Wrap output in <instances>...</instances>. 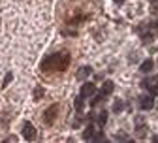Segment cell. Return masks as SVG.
I'll return each mask as SVG.
<instances>
[{
    "instance_id": "1",
    "label": "cell",
    "mask_w": 158,
    "mask_h": 143,
    "mask_svg": "<svg viewBox=\"0 0 158 143\" xmlns=\"http://www.w3.org/2000/svg\"><path fill=\"white\" fill-rule=\"evenodd\" d=\"M72 62V57L68 51H60V53H53L47 55L42 62H40V72L44 74H51V72H66L68 66Z\"/></svg>"
},
{
    "instance_id": "2",
    "label": "cell",
    "mask_w": 158,
    "mask_h": 143,
    "mask_svg": "<svg viewBox=\"0 0 158 143\" xmlns=\"http://www.w3.org/2000/svg\"><path fill=\"white\" fill-rule=\"evenodd\" d=\"M56 117H58V104H51L45 111H44V122L47 126H51L53 122L56 120Z\"/></svg>"
},
{
    "instance_id": "3",
    "label": "cell",
    "mask_w": 158,
    "mask_h": 143,
    "mask_svg": "<svg viewBox=\"0 0 158 143\" xmlns=\"http://www.w3.org/2000/svg\"><path fill=\"white\" fill-rule=\"evenodd\" d=\"M36 136H38V132H36V128H34L32 122H28V120L23 122V137H25L27 141H34Z\"/></svg>"
},
{
    "instance_id": "4",
    "label": "cell",
    "mask_w": 158,
    "mask_h": 143,
    "mask_svg": "<svg viewBox=\"0 0 158 143\" xmlns=\"http://www.w3.org/2000/svg\"><path fill=\"white\" fill-rule=\"evenodd\" d=\"M141 87L143 89H149V92L152 96H156L158 94V77H154V79H143L141 81Z\"/></svg>"
},
{
    "instance_id": "5",
    "label": "cell",
    "mask_w": 158,
    "mask_h": 143,
    "mask_svg": "<svg viewBox=\"0 0 158 143\" xmlns=\"http://www.w3.org/2000/svg\"><path fill=\"white\" fill-rule=\"evenodd\" d=\"M139 107H141L143 111H149V109L154 107V98H152L151 92H149L147 96H141V98H139Z\"/></svg>"
},
{
    "instance_id": "6",
    "label": "cell",
    "mask_w": 158,
    "mask_h": 143,
    "mask_svg": "<svg viewBox=\"0 0 158 143\" xmlns=\"http://www.w3.org/2000/svg\"><path fill=\"white\" fill-rule=\"evenodd\" d=\"M94 92H96V85H94V83H89V81H87L85 85H81V90H79V94H81L83 98H89V96H92Z\"/></svg>"
},
{
    "instance_id": "7",
    "label": "cell",
    "mask_w": 158,
    "mask_h": 143,
    "mask_svg": "<svg viewBox=\"0 0 158 143\" xmlns=\"http://www.w3.org/2000/svg\"><path fill=\"white\" fill-rule=\"evenodd\" d=\"M90 74H92V68H90V66H83L81 70L77 72V79H79V81H85Z\"/></svg>"
},
{
    "instance_id": "8",
    "label": "cell",
    "mask_w": 158,
    "mask_h": 143,
    "mask_svg": "<svg viewBox=\"0 0 158 143\" xmlns=\"http://www.w3.org/2000/svg\"><path fill=\"white\" fill-rule=\"evenodd\" d=\"M113 89H115V83H113V81H106V83L102 85V90H100V92H102L104 96H109V94L113 92Z\"/></svg>"
},
{
    "instance_id": "9",
    "label": "cell",
    "mask_w": 158,
    "mask_h": 143,
    "mask_svg": "<svg viewBox=\"0 0 158 143\" xmlns=\"http://www.w3.org/2000/svg\"><path fill=\"white\" fill-rule=\"evenodd\" d=\"M94 132H96V128H94V124L90 122V124H87V128L83 130V139H92V136H94Z\"/></svg>"
},
{
    "instance_id": "10",
    "label": "cell",
    "mask_w": 158,
    "mask_h": 143,
    "mask_svg": "<svg viewBox=\"0 0 158 143\" xmlns=\"http://www.w3.org/2000/svg\"><path fill=\"white\" fill-rule=\"evenodd\" d=\"M152 66H154V62L151 58H147V60H143L141 62V66H139V72H143V74H149L151 70H152Z\"/></svg>"
},
{
    "instance_id": "11",
    "label": "cell",
    "mask_w": 158,
    "mask_h": 143,
    "mask_svg": "<svg viewBox=\"0 0 158 143\" xmlns=\"http://www.w3.org/2000/svg\"><path fill=\"white\" fill-rule=\"evenodd\" d=\"M96 122H98V126H104L106 122H107V111H102V113H96V119H94Z\"/></svg>"
},
{
    "instance_id": "12",
    "label": "cell",
    "mask_w": 158,
    "mask_h": 143,
    "mask_svg": "<svg viewBox=\"0 0 158 143\" xmlns=\"http://www.w3.org/2000/svg\"><path fill=\"white\" fill-rule=\"evenodd\" d=\"M44 94H45L44 87H42V85H38V87L34 89V96H32V98H34V102H40V100H42V96H44Z\"/></svg>"
},
{
    "instance_id": "13",
    "label": "cell",
    "mask_w": 158,
    "mask_h": 143,
    "mask_svg": "<svg viewBox=\"0 0 158 143\" xmlns=\"http://www.w3.org/2000/svg\"><path fill=\"white\" fill-rule=\"evenodd\" d=\"M83 100H85V98H83L81 94L75 98V109H77V111H83V106H85V102H83Z\"/></svg>"
},
{
    "instance_id": "14",
    "label": "cell",
    "mask_w": 158,
    "mask_h": 143,
    "mask_svg": "<svg viewBox=\"0 0 158 143\" xmlns=\"http://www.w3.org/2000/svg\"><path fill=\"white\" fill-rule=\"evenodd\" d=\"M104 139H106V136H104V130H96L90 141H104Z\"/></svg>"
},
{
    "instance_id": "15",
    "label": "cell",
    "mask_w": 158,
    "mask_h": 143,
    "mask_svg": "<svg viewBox=\"0 0 158 143\" xmlns=\"http://www.w3.org/2000/svg\"><path fill=\"white\" fill-rule=\"evenodd\" d=\"M104 98H106V96H104L102 92H100V94H96V96H94V98L90 100V106H98V104H100V102H104Z\"/></svg>"
},
{
    "instance_id": "16",
    "label": "cell",
    "mask_w": 158,
    "mask_h": 143,
    "mask_svg": "<svg viewBox=\"0 0 158 143\" xmlns=\"http://www.w3.org/2000/svg\"><path fill=\"white\" fill-rule=\"evenodd\" d=\"M123 109H124V104H123L121 100H117L115 104H113V111H115V113H121Z\"/></svg>"
},
{
    "instance_id": "17",
    "label": "cell",
    "mask_w": 158,
    "mask_h": 143,
    "mask_svg": "<svg viewBox=\"0 0 158 143\" xmlns=\"http://www.w3.org/2000/svg\"><path fill=\"white\" fill-rule=\"evenodd\" d=\"M141 42H143V44H151V42H152V34H151V32H143V34H141Z\"/></svg>"
},
{
    "instance_id": "18",
    "label": "cell",
    "mask_w": 158,
    "mask_h": 143,
    "mask_svg": "<svg viewBox=\"0 0 158 143\" xmlns=\"http://www.w3.org/2000/svg\"><path fill=\"white\" fill-rule=\"evenodd\" d=\"M11 79H13V74H11V72H8V74H6V77H4V81H2V89H6V87L10 85V81H11Z\"/></svg>"
},
{
    "instance_id": "19",
    "label": "cell",
    "mask_w": 158,
    "mask_h": 143,
    "mask_svg": "<svg viewBox=\"0 0 158 143\" xmlns=\"http://www.w3.org/2000/svg\"><path fill=\"white\" fill-rule=\"evenodd\" d=\"M151 11H152V13H158V0H154V2H152V6H151Z\"/></svg>"
},
{
    "instance_id": "20",
    "label": "cell",
    "mask_w": 158,
    "mask_h": 143,
    "mask_svg": "<svg viewBox=\"0 0 158 143\" xmlns=\"http://www.w3.org/2000/svg\"><path fill=\"white\" fill-rule=\"evenodd\" d=\"M4 141H17V137H15V136H8Z\"/></svg>"
},
{
    "instance_id": "21",
    "label": "cell",
    "mask_w": 158,
    "mask_h": 143,
    "mask_svg": "<svg viewBox=\"0 0 158 143\" xmlns=\"http://www.w3.org/2000/svg\"><path fill=\"white\" fill-rule=\"evenodd\" d=\"M117 139H128V136H126V134H118Z\"/></svg>"
},
{
    "instance_id": "22",
    "label": "cell",
    "mask_w": 158,
    "mask_h": 143,
    "mask_svg": "<svg viewBox=\"0 0 158 143\" xmlns=\"http://www.w3.org/2000/svg\"><path fill=\"white\" fill-rule=\"evenodd\" d=\"M151 27H154V28H158V21H154V23H152Z\"/></svg>"
},
{
    "instance_id": "23",
    "label": "cell",
    "mask_w": 158,
    "mask_h": 143,
    "mask_svg": "<svg viewBox=\"0 0 158 143\" xmlns=\"http://www.w3.org/2000/svg\"><path fill=\"white\" fill-rule=\"evenodd\" d=\"M115 2H117V4H123V2H124V0H115Z\"/></svg>"
},
{
    "instance_id": "24",
    "label": "cell",
    "mask_w": 158,
    "mask_h": 143,
    "mask_svg": "<svg viewBox=\"0 0 158 143\" xmlns=\"http://www.w3.org/2000/svg\"><path fill=\"white\" fill-rule=\"evenodd\" d=\"M0 23H2V19H0Z\"/></svg>"
},
{
    "instance_id": "25",
    "label": "cell",
    "mask_w": 158,
    "mask_h": 143,
    "mask_svg": "<svg viewBox=\"0 0 158 143\" xmlns=\"http://www.w3.org/2000/svg\"><path fill=\"white\" fill-rule=\"evenodd\" d=\"M152 2H154V0H152Z\"/></svg>"
},
{
    "instance_id": "26",
    "label": "cell",
    "mask_w": 158,
    "mask_h": 143,
    "mask_svg": "<svg viewBox=\"0 0 158 143\" xmlns=\"http://www.w3.org/2000/svg\"><path fill=\"white\" fill-rule=\"evenodd\" d=\"M156 106H158V104H156Z\"/></svg>"
}]
</instances>
